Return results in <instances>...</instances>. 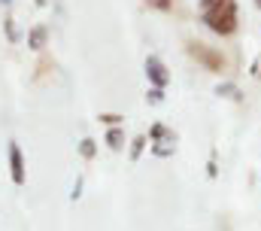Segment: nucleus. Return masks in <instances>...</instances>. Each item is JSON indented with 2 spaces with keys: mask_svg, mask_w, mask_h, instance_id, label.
<instances>
[{
  "mask_svg": "<svg viewBox=\"0 0 261 231\" xmlns=\"http://www.w3.org/2000/svg\"><path fill=\"white\" fill-rule=\"evenodd\" d=\"M200 15L210 31L228 37L237 28V3L234 0H200Z\"/></svg>",
  "mask_w": 261,
  "mask_h": 231,
  "instance_id": "nucleus-1",
  "label": "nucleus"
},
{
  "mask_svg": "<svg viewBox=\"0 0 261 231\" xmlns=\"http://www.w3.org/2000/svg\"><path fill=\"white\" fill-rule=\"evenodd\" d=\"M189 55L192 58H197L206 70H213V73H222V67H225V61H222V55L219 52H213L210 46H203V43H189Z\"/></svg>",
  "mask_w": 261,
  "mask_h": 231,
  "instance_id": "nucleus-2",
  "label": "nucleus"
},
{
  "mask_svg": "<svg viewBox=\"0 0 261 231\" xmlns=\"http://www.w3.org/2000/svg\"><path fill=\"white\" fill-rule=\"evenodd\" d=\"M146 76H149V82H152L155 88H164V85L170 82V73H167V67L161 64V58H155V55L146 58Z\"/></svg>",
  "mask_w": 261,
  "mask_h": 231,
  "instance_id": "nucleus-3",
  "label": "nucleus"
},
{
  "mask_svg": "<svg viewBox=\"0 0 261 231\" xmlns=\"http://www.w3.org/2000/svg\"><path fill=\"white\" fill-rule=\"evenodd\" d=\"M9 171H12V182L15 186L24 182V158H21L18 143H9Z\"/></svg>",
  "mask_w": 261,
  "mask_h": 231,
  "instance_id": "nucleus-4",
  "label": "nucleus"
},
{
  "mask_svg": "<svg viewBox=\"0 0 261 231\" xmlns=\"http://www.w3.org/2000/svg\"><path fill=\"white\" fill-rule=\"evenodd\" d=\"M46 37H49V31H46L43 25H37V28L28 34V46H31V49H43V46H46Z\"/></svg>",
  "mask_w": 261,
  "mask_h": 231,
  "instance_id": "nucleus-5",
  "label": "nucleus"
},
{
  "mask_svg": "<svg viewBox=\"0 0 261 231\" xmlns=\"http://www.w3.org/2000/svg\"><path fill=\"white\" fill-rule=\"evenodd\" d=\"M107 143H110V149H122V143H125V134H122V128H113V131L107 134Z\"/></svg>",
  "mask_w": 261,
  "mask_h": 231,
  "instance_id": "nucleus-6",
  "label": "nucleus"
},
{
  "mask_svg": "<svg viewBox=\"0 0 261 231\" xmlns=\"http://www.w3.org/2000/svg\"><path fill=\"white\" fill-rule=\"evenodd\" d=\"M79 152H82V158H94V152H97L94 140H82V143H79Z\"/></svg>",
  "mask_w": 261,
  "mask_h": 231,
  "instance_id": "nucleus-7",
  "label": "nucleus"
},
{
  "mask_svg": "<svg viewBox=\"0 0 261 231\" xmlns=\"http://www.w3.org/2000/svg\"><path fill=\"white\" fill-rule=\"evenodd\" d=\"M143 146H146V137H134V143H130V158H134V161L140 158V152H143Z\"/></svg>",
  "mask_w": 261,
  "mask_h": 231,
  "instance_id": "nucleus-8",
  "label": "nucleus"
},
{
  "mask_svg": "<svg viewBox=\"0 0 261 231\" xmlns=\"http://www.w3.org/2000/svg\"><path fill=\"white\" fill-rule=\"evenodd\" d=\"M219 95H228V98H237V88H234V85H225V88H219Z\"/></svg>",
  "mask_w": 261,
  "mask_h": 231,
  "instance_id": "nucleus-9",
  "label": "nucleus"
},
{
  "mask_svg": "<svg viewBox=\"0 0 261 231\" xmlns=\"http://www.w3.org/2000/svg\"><path fill=\"white\" fill-rule=\"evenodd\" d=\"M149 101L158 104V101H161V88H152V91H149Z\"/></svg>",
  "mask_w": 261,
  "mask_h": 231,
  "instance_id": "nucleus-10",
  "label": "nucleus"
},
{
  "mask_svg": "<svg viewBox=\"0 0 261 231\" xmlns=\"http://www.w3.org/2000/svg\"><path fill=\"white\" fill-rule=\"evenodd\" d=\"M6 34H9V40H15V28H12V18H6Z\"/></svg>",
  "mask_w": 261,
  "mask_h": 231,
  "instance_id": "nucleus-11",
  "label": "nucleus"
},
{
  "mask_svg": "<svg viewBox=\"0 0 261 231\" xmlns=\"http://www.w3.org/2000/svg\"><path fill=\"white\" fill-rule=\"evenodd\" d=\"M149 3H155L158 9H170V0H149Z\"/></svg>",
  "mask_w": 261,
  "mask_h": 231,
  "instance_id": "nucleus-12",
  "label": "nucleus"
},
{
  "mask_svg": "<svg viewBox=\"0 0 261 231\" xmlns=\"http://www.w3.org/2000/svg\"><path fill=\"white\" fill-rule=\"evenodd\" d=\"M100 122H107V125H116V122H119V115H100Z\"/></svg>",
  "mask_w": 261,
  "mask_h": 231,
  "instance_id": "nucleus-13",
  "label": "nucleus"
},
{
  "mask_svg": "<svg viewBox=\"0 0 261 231\" xmlns=\"http://www.w3.org/2000/svg\"><path fill=\"white\" fill-rule=\"evenodd\" d=\"M255 6H258V9H261V0H255Z\"/></svg>",
  "mask_w": 261,
  "mask_h": 231,
  "instance_id": "nucleus-14",
  "label": "nucleus"
}]
</instances>
